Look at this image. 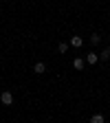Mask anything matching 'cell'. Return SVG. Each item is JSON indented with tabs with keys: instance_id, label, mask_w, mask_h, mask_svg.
Returning <instances> with one entry per match:
<instances>
[{
	"instance_id": "1",
	"label": "cell",
	"mask_w": 110,
	"mask_h": 123,
	"mask_svg": "<svg viewBox=\"0 0 110 123\" xmlns=\"http://www.w3.org/2000/svg\"><path fill=\"white\" fill-rule=\"evenodd\" d=\"M0 101H2L5 105H13V95H11L9 90H5L2 95H0Z\"/></svg>"
},
{
	"instance_id": "2",
	"label": "cell",
	"mask_w": 110,
	"mask_h": 123,
	"mask_svg": "<svg viewBox=\"0 0 110 123\" xmlns=\"http://www.w3.org/2000/svg\"><path fill=\"white\" fill-rule=\"evenodd\" d=\"M33 73H38V75H44V73H46V64H44V62H38V64L33 66Z\"/></svg>"
},
{
	"instance_id": "3",
	"label": "cell",
	"mask_w": 110,
	"mask_h": 123,
	"mask_svg": "<svg viewBox=\"0 0 110 123\" xmlns=\"http://www.w3.org/2000/svg\"><path fill=\"white\" fill-rule=\"evenodd\" d=\"M82 44H84V40H82L79 35H73V37H71V46H75V49H79Z\"/></svg>"
},
{
	"instance_id": "4",
	"label": "cell",
	"mask_w": 110,
	"mask_h": 123,
	"mask_svg": "<svg viewBox=\"0 0 110 123\" xmlns=\"http://www.w3.org/2000/svg\"><path fill=\"white\" fill-rule=\"evenodd\" d=\"M84 64H86V62H84L82 57H75V59H73V66H75L77 70H82V68H84Z\"/></svg>"
},
{
	"instance_id": "5",
	"label": "cell",
	"mask_w": 110,
	"mask_h": 123,
	"mask_svg": "<svg viewBox=\"0 0 110 123\" xmlns=\"http://www.w3.org/2000/svg\"><path fill=\"white\" fill-rule=\"evenodd\" d=\"M90 123H106V119H104V114H92Z\"/></svg>"
},
{
	"instance_id": "6",
	"label": "cell",
	"mask_w": 110,
	"mask_h": 123,
	"mask_svg": "<svg viewBox=\"0 0 110 123\" xmlns=\"http://www.w3.org/2000/svg\"><path fill=\"white\" fill-rule=\"evenodd\" d=\"M86 64H97V53H88L86 55Z\"/></svg>"
},
{
	"instance_id": "7",
	"label": "cell",
	"mask_w": 110,
	"mask_h": 123,
	"mask_svg": "<svg viewBox=\"0 0 110 123\" xmlns=\"http://www.w3.org/2000/svg\"><path fill=\"white\" fill-rule=\"evenodd\" d=\"M99 42H101V35H97V33L90 35V44H99Z\"/></svg>"
},
{
	"instance_id": "8",
	"label": "cell",
	"mask_w": 110,
	"mask_h": 123,
	"mask_svg": "<svg viewBox=\"0 0 110 123\" xmlns=\"http://www.w3.org/2000/svg\"><path fill=\"white\" fill-rule=\"evenodd\" d=\"M99 57H101V59H110V49H104Z\"/></svg>"
},
{
	"instance_id": "9",
	"label": "cell",
	"mask_w": 110,
	"mask_h": 123,
	"mask_svg": "<svg viewBox=\"0 0 110 123\" xmlns=\"http://www.w3.org/2000/svg\"><path fill=\"white\" fill-rule=\"evenodd\" d=\"M57 49H59V53H66V51H68V44H66V42H62Z\"/></svg>"
},
{
	"instance_id": "10",
	"label": "cell",
	"mask_w": 110,
	"mask_h": 123,
	"mask_svg": "<svg viewBox=\"0 0 110 123\" xmlns=\"http://www.w3.org/2000/svg\"><path fill=\"white\" fill-rule=\"evenodd\" d=\"M108 42H110V37H108Z\"/></svg>"
}]
</instances>
